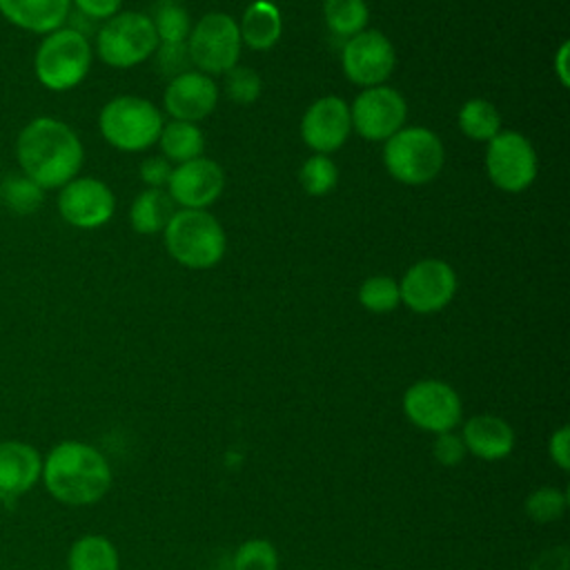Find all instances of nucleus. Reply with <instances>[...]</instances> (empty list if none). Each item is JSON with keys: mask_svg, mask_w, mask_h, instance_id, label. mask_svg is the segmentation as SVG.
<instances>
[{"mask_svg": "<svg viewBox=\"0 0 570 570\" xmlns=\"http://www.w3.org/2000/svg\"><path fill=\"white\" fill-rule=\"evenodd\" d=\"M154 29L163 42H185L191 31V20L187 9L176 0H160L154 11Z\"/></svg>", "mask_w": 570, "mask_h": 570, "instance_id": "bb28decb", "label": "nucleus"}, {"mask_svg": "<svg viewBox=\"0 0 570 570\" xmlns=\"http://www.w3.org/2000/svg\"><path fill=\"white\" fill-rule=\"evenodd\" d=\"M358 301L374 314L392 312L401 303L399 285L390 276H370L358 289Z\"/></svg>", "mask_w": 570, "mask_h": 570, "instance_id": "2f4dec72", "label": "nucleus"}, {"mask_svg": "<svg viewBox=\"0 0 570 570\" xmlns=\"http://www.w3.org/2000/svg\"><path fill=\"white\" fill-rule=\"evenodd\" d=\"M263 82L254 69L232 67L225 73V91L238 105H252L261 96Z\"/></svg>", "mask_w": 570, "mask_h": 570, "instance_id": "473e14b6", "label": "nucleus"}, {"mask_svg": "<svg viewBox=\"0 0 570 570\" xmlns=\"http://www.w3.org/2000/svg\"><path fill=\"white\" fill-rule=\"evenodd\" d=\"M323 16L332 33L352 38L365 29L370 11L365 0H325Z\"/></svg>", "mask_w": 570, "mask_h": 570, "instance_id": "a878e982", "label": "nucleus"}, {"mask_svg": "<svg viewBox=\"0 0 570 570\" xmlns=\"http://www.w3.org/2000/svg\"><path fill=\"white\" fill-rule=\"evenodd\" d=\"M218 89L207 73L200 71H185L165 89V109L174 120L198 122L209 116L216 107Z\"/></svg>", "mask_w": 570, "mask_h": 570, "instance_id": "f3484780", "label": "nucleus"}, {"mask_svg": "<svg viewBox=\"0 0 570 570\" xmlns=\"http://www.w3.org/2000/svg\"><path fill=\"white\" fill-rule=\"evenodd\" d=\"M158 36L149 16L138 11H122L111 16L98 31L96 49L102 62L116 69H129L147 60L156 47Z\"/></svg>", "mask_w": 570, "mask_h": 570, "instance_id": "0eeeda50", "label": "nucleus"}, {"mask_svg": "<svg viewBox=\"0 0 570 570\" xmlns=\"http://www.w3.org/2000/svg\"><path fill=\"white\" fill-rule=\"evenodd\" d=\"M401 405L412 425L432 434L452 432L461 423L463 414L459 392L450 383L436 379H421L412 383L405 390Z\"/></svg>", "mask_w": 570, "mask_h": 570, "instance_id": "6e6552de", "label": "nucleus"}, {"mask_svg": "<svg viewBox=\"0 0 570 570\" xmlns=\"http://www.w3.org/2000/svg\"><path fill=\"white\" fill-rule=\"evenodd\" d=\"M22 174L42 189L67 185L82 165V142L76 131L51 116L29 120L16 140Z\"/></svg>", "mask_w": 570, "mask_h": 570, "instance_id": "f257e3e1", "label": "nucleus"}, {"mask_svg": "<svg viewBox=\"0 0 570 570\" xmlns=\"http://www.w3.org/2000/svg\"><path fill=\"white\" fill-rule=\"evenodd\" d=\"M42 472L40 452L24 441H0V501L29 492Z\"/></svg>", "mask_w": 570, "mask_h": 570, "instance_id": "a211bd4d", "label": "nucleus"}, {"mask_svg": "<svg viewBox=\"0 0 570 570\" xmlns=\"http://www.w3.org/2000/svg\"><path fill=\"white\" fill-rule=\"evenodd\" d=\"M232 570H278V550L267 539H247L236 548Z\"/></svg>", "mask_w": 570, "mask_h": 570, "instance_id": "7c9ffc66", "label": "nucleus"}, {"mask_svg": "<svg viewBox=\"0 0 570 570\" xmlns=\"http://www.w3.org/2000/svg\"><path fill=\"white\" fill-rule=\"evenodd\" d=\"M167 187L171 200L183 205V209H205L220 196L225 174L218 163L198 156L174 167Z\"/></svg>", "mask_w": 570, "mask_h": 570, "instance_id": "2eb2a0df", "label": "nucleus"}, {"mask_svg": "<svg viewBox=\"0 0 570 570\" xmlns=\"http://www.w3.org/2000/svg\"><path fill=\"white\" fill-rule=\"evenodd\" d=\"M459 127L468 138L490 142L501 131L499 109L483 98H472L459 111Z\"/></svg>", "mask_w": 570, "mask_h": 570, "instance_id": "393cba45", "label": "nucleus"}, {"mask_svg": "<svg viewBox=\"0 0 570 570\" xmlns=\"http://www.w3.org/2000/svg\"><path fill=\"white\" fill-rule=\"evenodd\" d=\"M114 207L111 189L98 178H71L58 194L60 216L80 229L102 227L114 216Z\"/></svg>", "mask_w": 570, "mask_h": 570, "instance_id": "4468645a", "label": "nucleus"}, {"mask_svg": "<svg viewBox=\"0 0 570 570\" xmlns=\"http://www.w3.org/2000/svg\"><path fill=\"white\" fill-rule=\"evenodd\" d=\"M40 479L56 501L65 505H91L109 492L111 468L98 448L67 439L47 452Z\"/></svg>", "mask_w": 570, "mask_h": 570, "instance_id": "f03ea898", "label": "nucleus"}, {"mask_svg": "<svg viewBox=\"0 0 570 570\" xmlns=\"http://www.w3.org/2000/svg\"><path fill=\"white\" fill-rule=\"evenodd\" d=\"M158 140L163 154L178 165L198 158L205 149L203 131L196 127V122L185 120H171L169 125H163Z\"/></svg>", "mask_w": 570, "mask_h": 570, "instance_id": "b1692460", "label": "nucleus"}, {"mask_svg": "<svg viewBox=\"0 0 570 570\" xmlns=\"http://www.w3.org/2000/svg\"><path fill=\"white\" fill-rule=\"evenodd\" d=\"M156 69L165 76H180L185 71H189L191 58H189V49L187 42H163L156 47Z\"/></svg>", "mask_w": 570, "mask_h": 570, "instance_id": "72a5a7b5", "label": "nucleus"}, {"mask_svg": "<svg viewBox=\"0 0 570 570\" xmlns=\"http://www.w3.org/2000/svg\"><path fill=\"white\" fill-rule=\"evenodd\" d=\"M548 454L557 468L563 472L570 470V430L568 425H559L548 439Z\"/></svg>", "mask_w": 570, "mask_h": 570, "instance_id": "c9c22d12", "label": "nucleus"}, {"mask_svg": "<svg viewBox=\"0 0 570 570\" xmlns=\"http://www.w3.org/2000/svg\"><path fill=\"white\" fill-rule=\"evenodd\" d=\"M174 205L176 203L171 200V196L158 187H149V189L140 191L129 209L131 227L138 234L163 232L167 227V223L171 220V216L176 214Z\"/></svg>", "mask_w": 570, "mask_h": 570, "instance_id": "4be33fe9", "label": "nucleus"}, {"mask_svg": "<svg viewBox=\"0 0 570 570\" xmlns=\"http://www.w3.org/2000/svg\"><path fill=\"white\" fill-rule=\"evenodd\" d=\"M73 4L80 9V13L96 18V20H109L118 13L122 0H73Z\"/></svg>", "mask_w": 570, "mask_h": 570, "instance_id": "4c0bfd02", "label": "nucleus"}, {"mask_svg": "<svg viewBox=\"0 0 570 570\" xmlns=\"http://www.w3.org/2000/svg\"><path fill=\"white\" fill-rule=\"evenodd\" d=\"M405 114V98L385 85L361 91L350 109L352 127L365 140H387L403 127Z\"/></svg>", "mask_w": 570, "mask_h": 570, "instance_id": "f8f14e48", "label": "nucleus"}, {"mask_svg": "<svg viewBox=\"0 0 570 570\" xmlns=\"http://www.w3.org/2000/svg\"><path fill=\"white\" fill-rule=\"evenodd\" d=\"M350 131V107L338 96L314 100L301 120V136L316 154L336 151L347 140Z\"/></svg>", "mask_w": 570, "mask_h": 570, "instance_id": "dca6fc26", "label": "nucleus"}, {"mask_svg": "<svg viewBox=\"0 0 570 570\" xmlns=\"http://www.w3.org/2000/svg\"><path fill=\"white\" fill-rule=\"evenodd\" d=\"M171 165L167 158H160V156H154V158H147L142 165H140V178L142 183H147L149 187H163L169 183V176H171Z\"/></svg>", "mask_w": 570, "mask_h": 570, "instance_id": "e433bc0d", "label": "nucleus"}, {"mask_svg": "<svg viewBox=\"0 0 570 570\" xmlns=\"http://www.w3.org/2000/svg\"><path fill=\"white\" fill-rule=\"evenodd\" d=\"M343 71L361 87L383 85L396 65V53L392 42L374 29H363L343 45Z\"/></svg>", "mask_w": 570, "mask_h": 570, "instance_id": "ddd939ff", "label": "nucleus"}, {"mask_svg": "<svg viewBox=\"0 0 570 570\" xmlns=\"http://www.w3.org/2000/svg\"><path fill=\"white\" fill-rule=\"evenodd\" d=\"M456 292L454 269L439 258H423L414 263L401 285V301L416 314H432L443 309Z\"/></svg>", "mask_w": 570, "mask_h": 570, "instance_id": "9b49d317", "label": "nucleus"}, {"mask_svg": "<svg viewBox=\"0 0 570 570\" xmlns=\"http://www.w3.org/2000/svg\"><path fill=\"white\" fill-rule=\"evenodd\" d=\"M490 180L503 191H523L537 176V154L532 142L517 131H499L485 151Z\"/></svg>", "mask_w": 570, "mask_h": 570, "instance_id": "9d476101", "label": "nucleus"}, {"mask_svg": "<svg viewBox=\"0 0 570 570\" xmlns=\"http://www.w3.org/2000/svg\"><path fill=\"white\" fill-rule=\"evenodd\" d=\"M91 67V47L78 29L60 27L40 42L33 71L49 91H69L85 80Z\"/></svg>", "mask_w": 570, "mask_h": 570, "instance_id": "20e7f679", "label": "nucleus"}, {"mask_svg": "<svg viewBox=\"0 0 570 570\" xmlns=\"http://www.w3.org/2000/svg\"><path fill=\"white\" fill-rule=\"evenodd\" d=\"M566 508H568V492L552 488V485H541V488L532 490L523 503L528 519L534 523L559 521L563 517Z\"/></svg>", "mask_w": 570, "mask_h": 570, "instance_id": "cd10ccee", "label": "nucleus"}, {"mask_svg": "<svg viewBox=\"0 0 570 570\" xmlns=\"http://www.w3.org/2000/svg\"><path fill=\"white\" fill-rule=\"evenodd\" d=\"M445 160L441 138L425 127H405L387 138L383 163L392 178L405 185H423L439 176Z\"/></svg>", "mask_w": 570, "mask_h": 570, "instance_id": "423d86ee", "label": "nucleus"}, {"mask_svg": "<svg viewBox=\"0 0 570 570\" xmlns=\"http://www.w3.org/2000/svg\"><path fill=\"white\" fill-rule=\"evenodd\" d=\"M163 232L171 258L189 269L214 267L225 254V232L205 209L176 212Z\"/></svg>", "mask_w": 570, "mask_h": 570, "instance_id": "7ed1b4c3", "label": "nucleus"}, {"mask_svg": "<svg viewBox=\"0 0 570 570\" xmlns=\"http://www.w3.org/2000/svg\"><path fill=\"white\" fill-rule=\"evenodd\" d=\"M71 0H0V16L31 33H51L69 16Z\"/></svg>", "mask_w": 570, "mask_h": 570, "instance_id": "aec40b11", "label": "nucleus"}, {"mask_svg": "<svg viewBox=\"0 0 570 570\" xmlns=\"http://www.w3.org/2000/svg\"><path fill=\"white\" fill-rule=\"evenodd\" d=\"M465 452L481 461H501L514 450L512 425L494 414H474L463 425Z\"/></svg>", "mask_w": 570, "mask_h": 570, "instance_id": "6ab92c4d", "label": "nucleus"}, {"mask_svg": "<svg viewBox=\"0 0 570 570\" xmlns=\"http://www.w3.org/2000/svg\"><path fill=\"white\" fill-rule=\"evenodd\" d=\"M566 58H568V42L561 45L559 53H557V73L561 78L563 85H568V71H566Z\"/></svg>", "mask_w": 570, "mask_h": 570, "instance_id": "58836bf2", "label": "nucleus"}, {"mask_svg": "<svg viewBox=\"0 0 570 570\" xmlns=\"http://www.w3.org/2000/svg\"><path fill=\"white\" fill-rule=\"evenodd\" d=\"M432 456L436 459V463H441L445 468H454L463 461L465 445H463L461 436H456L454 432H443V434L434 436Z\"/></svg>", "mask_w": 570, "mask_h": 570, "instance_id": "f704fd0d", "label": "nucleus"}, {"mask_svg": "<svg viewBox=\"0 0 570 570\" xmlns=\"http://www.w3.org/2000/svg\"><path fill=\"white\" fill-rule=\"evenodd\" d=\"M98 127L111 147L120 151H140L160 138L163 116L156 105L145 98L116 96L102 107Z\"/></svg>", "mask_w": 570, "mask_h": 570, "instance_id": "39448f33", "label": "nucleus"}, {"mask_svg": "<svg viewBox=\"0 0 570 570\" xmlns=\"http://www.w3.org/2000/svg\"><path fill=\"white\" fill-rule=\"evenodd\" d=\"M2 203L16 214H31L42 205L45 189L36 185L31 178L22 176H7L0 185Z\"/></svg>", "mask_w": 570, "mask_h": 570, "instance_id": "c85d7f7f", "label": "nucleus"}, {"mask_svg": "<svg viewBox=\"0 0 570 570\" xmlns=\"http://www.w3.org/2000/svg\"><path fill=\"white\" fill-rule=\"evenodd\" d=\"M338 183V169L325 154H314L301 167V185L309 196H325Z\"/></svg>", "mask_w": 570, "mask_h": 570, "instance_id": "c756f323", "label": "nucleus"}, {"mask_svg": "<svg viewBox=\"0 0 570 570\" xmlns=\"http://www.w3.org/2000/svg\"><path fill=\"white\" fill-rule=\"evenodd\" d=\"M240 31L232 16L207 13L189 31L187 49L200 73H227L240 56Z\"/></svg>", "mask_w": 570, "mask_h": 570, "instance_id": "1a4fd4ad", "label": "nucleus"}, {"mask_svg": "<svg viewBox=\"0 0 570 570\" xmlns=\"http://www.w3.org/2000/svg\"><path fill=\"white\" fill-rule=\"evenodd\" d=\"M238 31H240V40L249 49L265 51L278 42L283 31V20L278 9L272 2L256 0L245 9Z\"/></svg>", "mask_w": 570, "mask_h": 570, "instance_id": "412c9836", "label": "nucleus"}, {"mask_svg": "<svg viewBox=\"0 0 570 570\" xmlns=\"http://www.w3.org/2000/svg\"><path fill=\"white\" fill-rule=\"evenodd\" d=\"M67 570H120V557L107 537L82 534L67 552Z\"/></svg>", "mask_w": 570, "mask_h": 570, "instance_id": "5701e85b", "label": "nucleus"}]
</instances>
